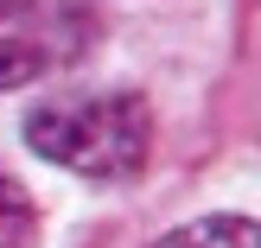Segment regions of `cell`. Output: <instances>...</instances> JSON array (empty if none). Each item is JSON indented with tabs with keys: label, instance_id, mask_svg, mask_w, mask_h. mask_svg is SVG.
<instances>
[{
	"label": "cell",
	"instance_id": "obj_1",
	"mask_svg": "<svg viewBox=\"0 0 261 248\" xmlns=\"http://www.w3.org/2000/svg\"><path fill=\"white\" fill-rule=\"evenodd\" d=\"M38 159L83 178H134L153 153V115L134 89H58L25 115Z\"/></svg>",
	"mask_w": 261,
	"mask_h": 248
},
{
	"label": "cell",
	"instance_id": "obj_2",
	"mask_svg": "<svg viewBox=\"0 0 261 248\" xmlns=\"http://www.w3.org/2000/svg\"><path fill=\"white\" fill-rule=\"evenodd\" d=\"M89 38H96L89 0H0V89H25L76 64Z\"/></svg>",
	"mask_w": 261,
	"mask_h": 248
},
{
	"label": "cell",
	"instance_id": "obj_3",
	"mask_svg": "<svg viewBox=\"0 0 261 248\" xmlns=\"http://www.w3.org/2000/svg\"><path fill=\"white\" fill-rule=\"evenodd\" d=\"M153 248H261L255 216H198L185 229H166Z\"/></svg>",
	"mask_w": 261,
	"mask_h": 248
},
{
	"label": "cell",
	"instance_id": "obj_4",
	"mask_svg": "<svg viewBox=\"0 0 261 248\" xmlns=\"http://www.w3.org/2000/svg\"><path fill=\"white\" fill-rule=\"evenodd\" d=\"M32 229H38L32 198H25V185L0 166V248H32Z\"/></svg>",
	"mask_w": 261,
	"mask_h": 248
}]
</instances>
